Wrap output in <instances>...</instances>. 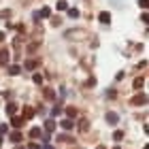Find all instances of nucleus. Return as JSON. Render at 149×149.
Wrapping results in <instances>:
<instances>
[{
  "label": "nucleus",
  "mask_w": 149,
  "mask_h": 149,
  "mask_svg": "<svg viewBox=\"0 0 149 149\" xmlns=\"http://www.w3.org/2000/svg\"><path fill=\"white\" fill-rule=\"evenodd\" d=\"M22 132H19V130H11L9 132V141H11V143H22Z\"/></svg>",
  "instance_id": "obj_2"
},
{
  "label": "nucleus",
  "mask_w": 149,
  "mask_h": 149,
  "mask_svg": "<svg viewBox=\"0 0 149 149\" xmlns=\"http://www.w3.org/2000/svg\"><path fill=\"white\" fill-rule=\"evenodd\" d=\"M107 121H109L111 126H115V124L119 121V115H117V113H113V111H109V113H107Z\"/></svg>",
  "instance_id": "obj_5"
},
{
  "label": "nucleus",
  "mask_w": 149,
  "mask_h": 149,
  "mask_svg": "<svg viewBox=\"0 0 149 149\" xmlns=\"http://www.w3.org/2000/svg\"><path fill=\"white\" fill-rule=\"evenodd\" d=\"M22 121H24L22 117H15V115H13V119H11V124H13V126H15V128H19V126H22Z\"/></svg>",
  "instance_id": "obj_19"
},
{
  "label": "nucleus",
  "mask_w": 149,
  "mask_h": 149,
  "mask_svg": "<svg viewBox=\"0 0 149 149\" xmlns=\"http://www.w3.org/2000/svg\"><path fill=\"white\" fill-rule=\"evenodd\" d=\"M0 147H2V136H0Z\"/></svg>",
  "instance_id": "obj_31"
},
{
  "label": "nucleus",
  "mask_w": 149,
  "mask_h": 149,
  "mask_svg": "<svg viewBox=\"0 0 149 149\" xmlns=\"http://www.w3.org/2000/svg\"><path fill=\"white\" fill-rule=\"evenodd\" d=\"M4 134H6V126L2 124V126H0V136H4Z\"/></svg>",
  "instance_id": "obj_25"
},
{
  "label": "nucleus",
  "mask_w": 149,
  "mask_h": 149,
  "mask_svg": "<svg viewBox=\"0 0 149 149\" xmlns=\"http://www.w3.org/2000/svg\"><path fill=\"white\" fill-rule=\"evenodd\" d=\"M45 130L47 132H53V130H56V121H53V119H45Z\"/></svg>",
  "instance_id": "obj_8"
},
{
  "label": "nucleus",
  "mask_w": 149,
  "mask_h": 149,
  "mask_svg": "<svg viewBox=\"0 0 149 149\" xmlns=\"http://www.w3.org/2000/svg\"><path fill=\"white\" fill-rule=\"evenodd\" d=\"M6 62H9V51L2 49L0 51V64H6Z\"/></svg>",
  "instance_id": "obj_13"
},
{
  "label": "nucleus",
  "mask_w": 149,
  "mask_h": 149,
  "mask_svg": "<svg viewBox=\"0 0 149 149\" xmlns=\"http://www.w3.org/2000/svg\"><path fill=\"white\" fill-rule=\"evenodd\" d=\"M15 113H17V104L15 102H9V104H6V115H11V117H13Z\"/></svg>",
  "instance_id": "obj_10"
},
{
  "label": "nucleus",
  "mask_w": 149,
  "mask_h": 149,
  "mask_svg": "<svg viewBox=\"0 0 149 149\" xmlns=\"http://www.w3.org/2000/svg\"><path fill=\"white\" fill-rule=\"evenodd\" d=\"M34 115H36V111L32 107H24V119H32Z\"/></svg>",
  "instance_id": "obj_6"
},
{
  "label": "nucleus",
  "mask_w": 149,
  "mask_h": 149,
  "mask_svg": "<svg viewBox=\"0 0 149 149\" xmlns=\"http://www.w3.org/2000/svg\"><path fill=\"white\" fill-rule=\"evenodd\" d=\"M53 98H56L53 90H45V100H53Z\"/></svg>",
  "instance_id": "obj_20"
},
{
  "label": "nucleus",
  "mask_w": 149,
  "mask_h": 149,
  "mask_svg": "<svg viewBox=\"0 0 149 149\" xmlns=\"http://www.w3.org/2000/svg\"><path fill=\"white\" fill-rule=\"evenodd\" d=\"M40 134H43V130H40V128H32V130H30V136H32V139H38Z\"/></svg>",
  "instance_id": "obj_15"
},
{
  "label": "nucleus",
  "mask_w": 149,
  "mask_h": 149,
  "mask_svg": "<svg viewBox=\"0 0 149 149\" xmlns=\"http://www.w3.org/2000/svg\"><path fill=\"white\" fill-rule=\"evenodd\" d=\"M36 66H38V60H28V62L24 64V68H26V70H34Z\"/></svg>",
  "instance_id": "obj_9"
},
{
  "label": "nucleus",
  "mask_w": 149,
  "mask_h": 149,
  "mask_svg": "<svg viewBox=\"0 0 149 149\" xmlns=\"http://www.w3.org/2000/svg\"><path fill=\"white\" fill-rule=\"evenodd\" d=\"M58 11H66L68 9V4H66V0H58V6H56Z\"/></svg>",
  "instance_id": "obj_17"
},
{
  "label": "nucleus",
  "mask_w": 149,
  "mask_h": 149,
  "mask_svg": "<svg viewBox=\"0 0 149 149\" xmlns=\"http://www.w3.org/2000/svg\"><path fill=\"white\" fill-rule=\"evenodd\" d=\"M47 17H51V9H47V6L40 13H34V19H47Z\"/></svg>",
  "instance_id": "obj_3"
},
{
  "label": "nucleus",
  "mask_w": 149,
  "mask_h": 149,
  "mask_svg": "<svg viewBox=\"0 0 149 149\" xmlns=\"http://www.w3.org/2000/svg\"><path fill=\"white\" fill-rule=\"evenodd\" d=\"M32 81H34L36 85H40V83H43V74H38V72H36L34 77H32Z\"/></svg>",
  "instance_id": "obj_22"
},
{
  "label": "nucleus",
  "mask_w": 149,
  "mask_h": 149,
  "mask_svg": "<svg viewBox=\"0 0 149 149\" xmlns=\"http://www.w3.org/2000/svg\"><path fill=\"white\" fill-rule=\"evenodd\" d=\"M87 128H90V121H87L85 117H81V119H79V130H81V132H85Z\"/></svg>",
  "instance_id": "obj_11"
},
{
  "label": "nucleus",
  "mask_w": 149,
  "mask_h": 149,
  "mask_svg": "<svg viewBox=\"0 0 149 149\" xmlns=\"http://www.w3.org/2000/svg\"><path fill=\"white\" fill-rule=\"evenodd\" d=\"M9 72H11V74H19V72H22V68H19L17 64H13V66H9Z\"/></svg>",
  "instance_id": "obj_18"
},
{
  "label": "nucleus",
  "mask_w": 149,
  "mask_h": 149,
  "mask_svg": "<svg viewBox=\"0 0 149 149\" xmlns=\"http://www.w3.org/2000/svg\"><path fill=\"white\" fill-rule=\"evenodd\" d=\"M60 126H62V130H72V128H74L72 119H62V121H60Z\"/></svg>",
  "instance_id": "obj_7"
},
{
  "label": "nucleus",
  "mask_w": 149,
  "mask_h": 149,
  "mask_svg": "<svg viewBox=\"0 0 149 149\" xmlns=\"http://www.w3.org/2000/svg\"><path fill=\"white\" fill-rule=\"evenodd\" d=\"M98 22H100V24H111V13H109V11H102V13L98 15Z\"/></svg>",
  "instance_id": "obj_4"
},
{
  "label": "nucleus",
  "mask_w": 149,
  "mask_h": 149,
  "mask_svg": "<svg viewBox=\"0 0 149 149\" xmlns=\"http://www.w3.org/2000/svg\"><path fill=\"white\" fill-rule=\"evenodd\" d=\"M139 6L141 9H149V0H139Z\"/></svg>",
  "instance_id": "obj_24"
},
{
  "label": "nucleus",
  "mask_w": 149,
  "mask_h": 149,
  "mask_svg": "<svg viewBox=\"0 0 149 149\" xmlns=\"http://www.w3.org/2000/svg\"><path fill=\"white\" fill-rule=\"evenodd\" d=\"M28 149H40V145H36V143H30V147Z\"/></svg>",
  "instance_id": "obj_26"
},
{
  "label": "nucleus",
  "mask_w": 149,
  "mask_h": 149,
  "mask_svg": "<svg viewBox=\"0 0 149 149\" xmlns=\"http://www.w3.org/2000/svg\"><path fill=\"white\" fill-rule=\"evenodd\" d=\"M0 40H4V32H0Z\"/></svg>",
  "instance_id": "obj_28"
},
{
  "label": "nucleus",
  "mask_w": 149,
  "mask_h": 149,
  "mask_svg": "<svg viewBox=\"0 0 149 149\" xmlns=\"http://www.w3.org/2000/svg\"><path fill=\"white\" fill-rule=\"evenodd\" d=\"M113 139H115V141H121V139H124V132H121V130H115V132H113Z\"/></svg>",
  "instance_id": "obj_23"
},
{
  "label": "nucleus",
  "mask_w": 149,
  "mask_h": 149,
  "mask_svg": "<svg viewBox=\"0 0 149 149\" xmlns=\"http://www.w3.org/2000/svg\"><path fill=\"white\" fill-rule=\"evenodd\" d=\"M143 22H145V24H149V13H145V15H143Z\"/></svg>",
  "instance_id": "obj_27"
},
{
  "label": "nucleus",
  "mask_w": 149,
  "mask_h": 149,
  "mask_svg": "<svg viewBox=\"0 0 149 149\" xmlns=\"http://www.w3.org/2000/svg\"><path fill=\"white\" fill-rule=\"evenodd\" d=\"M68 17L77 19V17H79V9H68Z\"/></svg>",
  "instance_id": "obj_21"
},
{
  "label": "nucleus",
  "mask_w": 149,
  "mask_h": 149,
  "mask_svg": "<svg viewBox=\"0 0 149 149\" xmlns=\"http://www.w3.org/2000/svg\"><path fill=\"white\" fill-rule=\"evenodd\" d=\"M143 149H149V145H145V147H143Z\"/></svg>",
  "instance_id": "obj_32"
},
{
  "label": "nucleus",
  "mask_w": 149,
  "mask_h": 149,
  "mask_svg": "<svg viewBox=\"0 0 149 149\" xmlns=\"http://www.w3.org/2000/svg\"><path fill=\"white\" fill-rule=\"evenodd\" d=\"M145 134H147V136H149V128H147V126H145Z\"/></svg>",
  "instance_id": "obj_29"
},
{
  "label": "nucleus",
  "mask_w": 149,
  "mask_h": 149,
  "mask_svg": "<svg viewBox=\"0 0 149 149\" xmlns=\"http://www.w3.org/2000/svg\"><path fill=\"white\" fill-rule=\"evenodd\" d=\"M43 149H53V147H51V145H45V147H43Z\"/></svg>",
  "instance_id": "obj_30"
},
{
  "label": "nucleus",
  "mask_w": 149,
  "mask_h": 149,
  "mask_svg": "<svg viewBox=\"0 0 149 149\" xmlns=\"http://www.w3.org/2000/svg\"><path fill=\"white\" fill-rule=\"evenodd\" d=\"M147 102H149V96L145 92H141V94H136V96L130 98V104H134V107H141V104H147Z\"/></svg>",
  "instance_id": "obj_1"
},
{
  "label": "nucleus",
  "mask_w": 149,
  "mask_h": 149,
  "mask_svg": "<svg viewBox=\"0 0 149 149\" xmlns=\"http://www.w3.org/2000/svg\"><path fill=\"white\" fill-rule=\"evenodd\" d=\"M62 111H64V109H62V104L58 102V104H56V107H53V109H51V115H56V117H58V115L62 113Z\"/></svg>",
  "instance_id": "obj_16"
},
{
  "label": "nucleus",
  "mask_w": 149,
  "mask_h": 149,
  "mask_svg": "<svg viewBox=\"0 0 149 149\" xmlns=\"http://www.w3.org/2000/svg\"><path fill=\"white\" fill-rule=\"evenodd\" d=\"M66 115H68V119H74V117H77V109H74V107H66Z\"/></svg>",
  "instance_id": "obj_12"
},
{
  "label": "nucleus",
  "mask_w": 149,
  "mask_h": 149,
  "mask_svg": "<svg viewBox=\"0 0 149 149\" xmlns=\"http://www.w3.org/2000/svg\"><path fill=\"white\" fill-rule=\"evenodd\" d=\"M143 83H145V79H143V77H136V79H134V90H141Z\"/></svg>",
  "instance_id": "obj_14"
}]
</instances>
